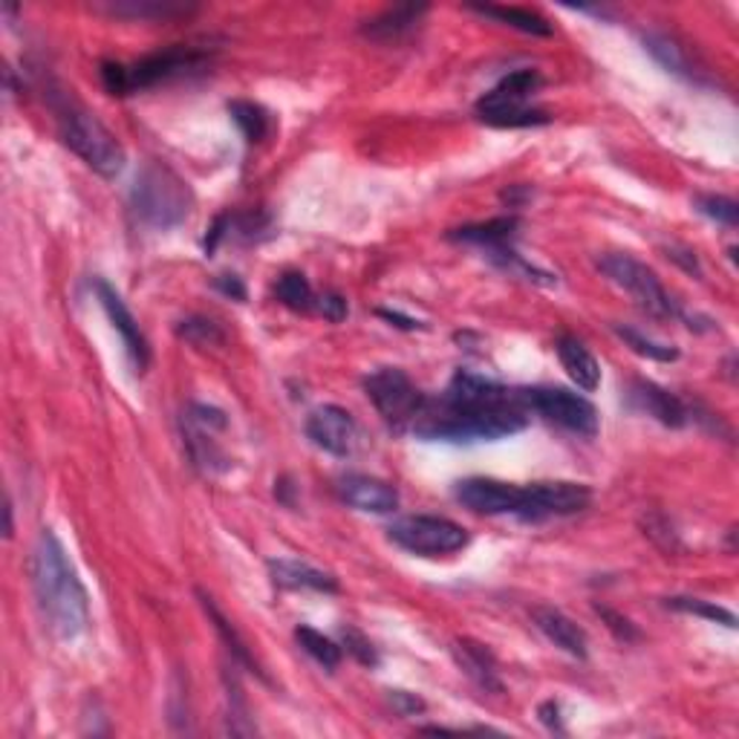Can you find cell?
Listing matches in <instances>:
<instances>
[{"label": "cell", "instance_id": "603a6c76", "mask_svg": "<svg viewBox=\"0 0 739 739\" xmlns=\"http://www.w3.org/2000/svg\"><path fill=\"white\" fill-rule=\"evenodd\" d=\"M111 16L119 18H140V21H168L176 16H188V3H176V0H116V3H104Z\"/></svg>", "mask_w": 739, "mask_h": 739}, {"label": "cell", "instance_id": "44dd1931", "mask_svg": "<svg viewBox=\"0 0 739 739\" xmlns=\"http://www.w3.org/2000/svg\"><path fill=\"white\" fill-rule=\"evenodd\" d=\"M428 7L425 3H402V7H393L388 12H381L379 18L367 21L365 35L376 38V41H399L402 35H408L413 27L419 23V18L425 16Z\"/></svg>", "mask_w": 739, "mask_h": 739}, {"label": "cell", "instance_id": "f546056e", "mask_svg": "<svg viewBox=\"0 0 739 739\" xmlns=\"http://www.w3.org/2000/svg\"><path fill=\"white\" fill-rule=\"evenodd\" d=\"M615 332H618V338H622L629 350L638 352V356H645V359L665 361V365H667V361L679 359V350H676L674 345H661V341H653V338H647L645 332L633 330V327H622V324H615Z\"/></svg>", "mask_w": 739, "mask_h": 739}, {"label": "cell", "instance_id": "f35d334b", "mask_svg": "<svg viewBox=\"0 0 739 739\" xmlns=\"http://www.w3.org/2000/svg\"><path fill=\"white\" fill-rule=\"evenodd\" d=\"M379 315L384 318V321H390V324L396 321V327H402V330H417V327H422V324L413 321V318H404V315H399V312H388V309H381Z\"/></svg>", "mask_w": 739, "mask_h": 739}, {"label": "cell", "instance_id": "d590c367", "mask_svg": "<svg viewBox=\"0 0 739 739\" xmlns=\"http://www.w3.org/2000/svg\"><path fill=\"white\" fill-rule=\"evenodd\" d=\"M315 309L332 324H341L347 318V312H350V309H347V300L338 292H324L321 298H315Z\"/></svg>", "mask_w": 739, "mask_h": 739}, {"label": "cell", "instance_id": "7c38bea8", "mask_svg": "<svg viewBox=\"0 0 739 739\" xmlns=\"http://www.w3.org/2000/svg\"><path fill=\"white\" fill-rule=\"evenodd\" d=\"M454 494L465 509L476 514H517V517L523 512V500H526V489L503 483V480H491V476L462 480L456 483Z\"/></svg>", "mask_w": 739, "mask_h": 739}, {"label": "cell", "instance_id": "e575fe53", "mask_svg": "<svg viewBox=\"0 0 739 739\" xmlns=\"http://www.w3.org/2000/svg\"><path fill=\"white\" fill-rule=\"evenodd\" d=\"M595 613H598L601 618H604V622H607V627L613 629L615 638H618V642H636V638H638L636 624L629 622V618H624V615L615 613V609H609V607H595Z\"/></svg>", "mask_w": 739, "mask_h": 739}, {"label": "cell", "instance_id": "83f0119b", "mask_svg": "<svg viewBox=\"0 0 739 739\" xmlns=\"http://www.w3.org/2000/svg\"><path fill=\"white\" fill-rule=\"evenodd\" d=\"M275 295L284 307L295 309V312H309L315 309V292L309 280L300 271H284L275 286Z\"/></svg>", "mask_w": 739, "mask_h": 739}, {"label": "cell", "instance_id": "30bf717a", "mask_svg": "<svg viewBox=\"0 0 739 739\" xmlns=\"http://www.w3.org/2000/svg\"><path fill=\"white\" fill-rule=\"evenodd\" d=\"M523 402L526 408L537 410L555 425L566 431L578 433V437H595L601 428V417L595 404L581 393H572L566 388H535L523 390Z\"/></svg>", "mask_w": 739, "mask_h": 739}, {"label": "cell", "instance_id": "3957f363", "mask_svg": "<svg viewBox=\"0 0 739 739\" xmlns=\"http://www.w3.org/2000/svg\"><path fill=\"white\" fill-rule=\"evenodd\" d=\"M133 212L145 226L151 228H174L188 220L194 208V194L183 176H176L162 162H147L136 176L131 194Z\"/></svg>", "mask_w": 739, "mask_h": 739}, {"label": "cell", "instance_id": "4fadbf2b", "mask_svg": "<svg viewBox=\"0 0 739 739\" xmlns=\"http://www.w3.org/2000/svg\"><path fill=\"white\" fill-rule=\"evenodd\" d=\"M307 437L315 445L332 456H350L356 440H359V428L356 419L338 404H324L312 410L307 419Z\"/></svg>", "mask_w": 739, "mask_h": 739}, {"label": "cell", "instance_id": "7a4b0ae2", "mask_svg": "<svg viewBox=\"0 0 739 739\" xmlns=\"http://www.w3.org/2000/svg\"><path fill=\"white\" fill-rule=\"evenodd\" d=\"M30 569L38 609L44 615L47 627L64 642L81 636L90 624L88 589L75 575L61 541L52 535V528H44L38 535Z\"/></svg>", "mask_w": 739, "mask_h": 739}, {"label": "cell", "instance_id": "8fae6325", "mask_svg": "<svg viewBox=\"0 0 739 739\" xmlns=\"http://www.w3.org/2000/svg\"><path fill=\"white\" fill-rule=\"evenodd\" d=\"M593 503V491L581 483H535L526 489L523 500V520L564 517V514L584 512Z\"/></svg>", "mask_w": 739, "mask_h": 739}, {"label": "cell", "instance_id": "e0dca14e", "mask_svg": "<svg viewBox=\"0 0 739 739\" xmlns=\"http://www.w3.org/2000/svg\"><path fill=\"white\" fill-rule=\"evenodd\" d=\"M271 584L284 586V589H315V593H336L338 581L330 572L318 569L304 561H292V557H280V561H269Z\"/></svg>", "mask_w": 739, "mask_h": 739}, {"label": "cell", "instance_id": "5bb4252c", "mask_svg": "<svg viewBox=\"0 0 739 739\" xmlns=\"http://www.w3.org/2000/svg\"><path fill=\"white\" fill-rule=\"evenodd\" d=\"M95 292H99V300H102V307L104 312H107V318H111V324L116 327L122 341H125V350L127 356H131L133 367L142 373L147 367V356H151V352H147V341L145 336H142L140 324H136V318L131 315V309L125 307L122 295H119L107 280H95Z\"/></svg>", "mask_w": 739, "mask_h": 739}, {"label": "cell", "instance_id": "f1b7e54d", "mask_svg": "<svg viewBox=\"0 0 739 739\" xmlns=\"http://www.w3.org/2000/svg\"><path fill=\"white\" fill-rule=\"evenodd\" d=\"M295 638H298V645L304 647L318 665L327 667V670H336V667L341 665V647H338L332 638L321 636L318 629L298 627L295 629Z\"/></svg>", "mask_w": 739, "mask_h": 739}, {"label": "cell", "instance_id": "ba28073f", "mask_svg": "<svg viewBox=\"0 0 739 739\" xmlns=\"http://www.w3.org/2000/svg\"><path fill=\"white\" fill-rule=\"evenodd\" d=\"M388 535L396 546L422 557L454 555L469 546V532L454 520L437 517V514H410V517L396 520Z\"/></svg>", "mask_w": 739, "mask_h": 739}, {"label": "cell", "instance_id": "d6986e66", "mask_svg": "<svg viewBox=\"0 0 739 739\" xmlns=\"http://www.w3.org/2000/svg\"><path fill=\"white\" fill-rule=\"evenodd\" d=\"M557 359L564 365V370L569 373V379L578 384L581 390L593 393L601 384V365L595 361V356L581 345L578 338L561 336L557 338Z\"/></svg>", "mask_w": 739, "mask_h": 739}, {"label": "cell", "instance_id": "2e32d148", "mask_svg": "<svg viewBox=\"0 0 739 739\" xmlns=\"http://www.w3.org/2000/svg\"><path fill=\"white\" fill-rule=\"evenodd\" d=\"M532 622H535V627L541 629L543 636L550 638L552 645L561 647L564 653H569V656H575V659H586V653H589V638H586V633L578 627V624L572 622L569 615L541 604V607L532 609Z\"/></svg>", "mask_w": 739, "mask_h": 739}, {"label": "cell", "instance_id": "d6a6232c", "mask_svg": "<svg viewBox=\"0 0 739 739\" xmlns=\"http://www.w3.org/2000/svg\"><path fill=\"white\" fill-rule=\"evenodd\" d=\"M696 208H699L705 217H710V220H717L719 226L733 228L739 220L737 203H733V199H728V197H717V194H708V197L696 199Z\"/></svg>", "mask_w": 739, "mask_h": 739}, {"label": "cell", "instance_id": "4316f807", "mask_svg": "<svg viewBox=\"0 0 739 739\" xmlns=\"http://www.w3.org/2000/svg\"><path fill=\"white\" fill-rule=\"evenodd\" d=\"M228 113L235 119V125L240 127V133L246 136V142H260L269 133V116L260 104L246 102V99H235V102H228Z\"/></svg>", "mask_w": 739, "mask_h": 739}, {"label": "cell", "instance_id": "6da1fadb", "mask_svg": "<svg viewBox=\"0 0 739 739\" xmlns=\"http://www.w3.org/2000/svg\"><path fill=\"white\" fill-rule=\"evenodd\" d=\"M523 390L456 373L440 399H425L410 431L428 442L500 440L526 428Z\"/></svg>", "mask_w": 739, "mask_h": 739}, {"label": "cell", "instance_id": "8992f818", "mask_svg": "<svg viewBox=\"0 0 739 739\" xmlns=\"http://www.w3.org/2000/svg\"><path fill=\"white\" fill-rule=\"evenodd\" d=\"M541 88V75L537 70H517L509 73L497 88H491L489 93L476 102V116L483 119L485 125L494 127H535L546 125L550 116L537 107H528L532 93Z\"/></svg>", "mask_w": 739, "mask_h": 739}, {"label": "cell", "instance_id": "74e56055", "mask_svg": "<svg viewBox=\"0 0 739 739\" xmlns=\"http://www.w3.org/2000/svg\"><path fill=\"white\" fill-rule=\"evenodd\" d=\"M217 289H223V292L232 295V298H237V300L246 298V289H243V284L237 275H220V278H217Z\"/></svg>", "mask_w": 739, "mask_h": 739}, {"label": "cell", "instance_id": "ab89813d", "mask_svg": "<svg viewBox=\"0 0 739 739\" xmlns=\"http://www.w3.org/2000/svg\"><path fill=\"white\" fill-rule=\"evenodd\" d=\"M541 719L550 725L552 731H564V728H561V717H557V705L555 702L541 705Z\"/></svg>", "mask_w": 739, "mask_h": 739}, {"label": "cell", "instance_id": "ffe728a7", "mask_svg": "<svg viewBox=\"0 0 739 739\" xmlns=\"http://www.w3.org/2000/svg\"><path fill=\"white\" fill-rule=\"evenodd\" d=\"M633 399H636L653 419H659L661 425L681 428L688 422V408H685L674 393H667V390H661L659 384H653V381H636Z\"/></svg>", "mask_w": 739, "mask_h": 739}, {"label": "cell", "instance_id": "5b68a950", "mask_svg": "<svg viewBox=\"0 0 739 739\" xmlns=\"http://www.w3.org/2000/svg\"><path fill=\"white\" fill-rule=\"evenodd\" d=\"M59 133L61 142L75 156L88 162L95 174L113 179V176L125 171V147H122V142L93 113H88L79 104L59 107Z\"/></svg>", "mask_w": 739, "mask_h": 739}, {"label": "cell", "instance_id": "277c9868", "mask_svg": "<svg viewBox=\"0 0 739 739\" xmlns=\"http://www.w3.org/2000/svg\"><path fill=\"white\" fill-rule=\"evenodd\" d=\"M208 64V52L197 47H168V50L154 52L136 64H102V81L111 95H131L136 90L156 88L162 81L179 79V75L199 73Z\"/></svg>", "mask_w": 739, "mask_h": 739}, {"label": "cell", "instance_id": "7402d4cb", "mask_svg": "<svg viewBox=\"0 0 739 739\" xmlns=\"http://www.w3.org/2000/svg\"><path fill=\"white\" fill-rule=\"evenodd\" d=\"M514 232H517V217H497V220L456 228V232H451V240L483 246L485 252H497L505 249V246H512Z\"/></svg>", "mask_w": 739, "mask_h": 739}, {"label": "cell", "instance_id": "ac0fdd59", "mask_svg": "<svg viewBox=\"0 0 739 739\" xmlns=\"http://www.w3.org/2000/svg\"><path fill=\"white\" fill-rule=\"evenodd\" d=\"M454 659L476 688L489 690V694H503V681H500L497 676V661L485 650V645H476L471 638H456Z\"/></svg>", "mask_w": 739, "mask_h": 739}, {"label": "cell", "instance_id": "52a82bcc", "mask_svg": "<svg viewBox=\"0 0 739 739\" xmlns=\"http://www.w3.org/2000/svg\"><path fill=\"white\" fill-rule=\"evenodd\" d=\"M598 269L607 275L609 284H615L636 300L647 315H653V318H679V307H676V300L661 286L659 275L633 255H622V252L601 255Z\"/></svg>", "mask_w": 739, "mask_h": 739}, {"label": "cell", "instance_id": "8d00e7d4", "mask_svg": "<svg viewBox=\"0 0 739 739\" xmlns=\"http://www.w3.org/2000/svg\"><path fill=\"white\" fill-rule=\"evenodd\" d=\"M390 702L399 705L402 714H417V710H425V702H422V699L404 694V690H390Z\"/></svg>", "mask_w": 739, "mask_h": 739}, {"label": "cell", "instance_id": "cb8c5ba5", "mask_svg": "<svg viewBox=\"0 0 739 739\" xmlns=\"http://www.w3.org/2000/svg\"><path fill=\"white\" fill-rule=\"evenodd\" d=\"M197 595H199V604H203L205 615H208V618H212L214 629H217V633H220V638H223V642H226L228 653H232V656H235V661H240L243 667H249L252 674H257V676H260V679H266L264 670H260V667H257V661L252 659L249 647H246V642H243L240 633H237V629H235V624L228 622L226 615H223L220 609H217V604H214V601L208 598V595H205V593H197Z\"/></svg>", "mask_w": 739, "mask_h": 739}, {"label": "cell", "instance_id": "484cf974", "mask_svg": "<svg viewBox=\"0 0 739 739\" xmlns=\"http://www.w3.org/2000/svg\"><path fill=\"white\" fill-rule=\"evenodd\" d=\"M645 47L653 52V59L665 66L667 73L681 75V79H690V81L696 79V73L690 70L688 55H685V50H681V47L676 44L670 35H659V32H650V35H645Z\"/></svg>", "mask_w": 739, "mask_h": 739}, {"label": "cell", "instance_id": "4dcf8cb0", "mask_svg": "<svg viewBox=\"0 0 739 739\" xmlns=\"http://www.w3.org/2000/svg\"><path fill=\"white\" fill-rule=\"evenodd\" d=\"M665 604H667V607H670V609H679V613L699 615V618H708V622L725 624V627H737V618H733L731 609L719 607V604H714V601H702V598H681V595H676V598H667Z\"/></svg>", "mask_w": 739, "mask_h": 739}, {"label": "cell", "instance_id": "9a60e30c", "mask_svg": "<svg viewBox=\"0 0 739 739\" xmlns=\"http://www.w3.org/2000/svg\"><path fill=\"white\" fill-rule=\"evenodd\" d=\"M338 494L347 505H352L356 512L367 514H390L399 509V491L390 483L379 480V476L367 474H347L338 483Z\"/></svg>", "mask_w": 739, "mask_h": 739}, {"label": "cell", "instance_id": "836d02e7", "mask_svg": "<svg viewBox=\"0 0 739 739\" xmlns=\"http://www.w3.org/2000/svg\"><path fill=\"white\" fill-rule=\"evenodd\" d=\"M341 638H345V647L350 656H356V659L361 661L365 667H376L379 665V653H376V647L370 645V638L361 636L359 629L352 627H345L341 629Z\"/></svg>", "mask_w": 739, "mask_h": 739}, {"label": "cell", "instance_id": "d4e9b609", "mask_svg": "<svg viewBox=\"0 0 739 739\" xmlns=\"http://www.w3.org/2000/svg\"><path fill=\"white\" fill-rule=\"evenodd\" d=\"M471 9H474V12H480V16L494 18V21L505 23V27H512V30L526 32V35H541V38L552 35V23L546 21L543 16H537V12H532V9L491 7V3H485V7H471Z\"/></svg>", "mask_w": 739, "mask_h": 739}, {"label": "cell", "instance_id": "9c48e42d", "mask_svg": "<svg viewBox=\"0 0 739 739\" xmlns=\"http://www.w3.org/2000/svg\"><path fill=\"white\" fill-rule=\"evenodd\" d=\"M367 399L376 404L381 419L388 422L396 431L413 425V419L422 410L425 396L419 393V388L410 381V376L399 367H379L376 373L365 379Z\"/></svg>", "mask_w": 739, "mask_h": 739}, {"label": "cell", "instance_id": "1f68e13d", "mask_svg": "<svg viewBox=\"0 0 739 739\" xmlns=\"http://www.w3.org/2000/svg\"><path fill=\"white\" fill-rule=\"evenodd\" d=\"M176 332H179V338H185V341H188V345H194V347L223 345V330H220V327H217V324H214V321H208V318H199V315H194V318H185V321H179Z\"/></svg>", "mask_w": 739, "mask_h": 739}]
</instances>
